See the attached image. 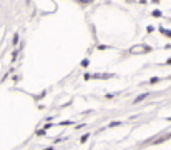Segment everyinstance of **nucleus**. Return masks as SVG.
<instances>
[{
	"instance_id": "nucleus-2",
	"label": "nucleus",
	"mask_w": 171,
	"mask_h": 150,
	"mask_svg": "<svg viewBox=\"0 0 171 150\" xmlns=\"http://www.w3.org/2000/svg\"><path fill=\"white\" fill-rule=\"evenodd\" d=\"M148 95H150V93H141V95H138V97L135 98V104H138V102H141V100H145Z\"/></svg>"
},
{
	"instance_id": "nucleus-5",
	"label": "nucleus",
	"mask_w": 171,
	"mask_h": 150,
	"mask_svg": "<svg viewBox=\"0 0 171 150\" xmlns=\"http://www.w3.org/2000/svg\"><path fill=\"white\" fill-rule=\"evenodd\" d=\"M158 80H160V78H156V77H153V78H151V80H150V82H151V83H156V82H158Z\"/></svg>"
},
{
	"instance_id": "nucleus-1",
	"label": "nucleus",
	"mask_w": 171,
	"mask_h": 150,
	"mask_svg": "<svg viewBox=\"0 0 171 150\" xmlns=\"http://www.w3.org/2000/svg\"><path fill=\"white\" fill-rule=\"evenodd\" d=\"M148 50H150V48H148L146 45H141V47H133V48H131V52H133V53H135V52H148Z\"/></svg>"
},
{
	"instance_id": "nucleus-7",
	"label": "nucleus",
	"mask_w": 171,
	"mask_h": 150,
	"mask_svg": "<svg viewBox=\"0 0 171 150\" xmlns=\"http://www.w3.org/2000/svg\"><path fill=\"white\" fill-rule=\"evenodd\" d=\"M45 150H53V147H48V149H45Z\"/></svg>"
},
{
	"instance_id": "nucleus-6",
	"label": "nucleus",
	"mask_w": 171,
	"mask_h": 150,
	"mask_svg": "<svg viewBox=\"0 0 171 150\" xmlns=\"http://www.w3.org/2000/svg\"><path fill=\"white\" fill-rule=\"evenodd\" d=\"M153 15H155V17H160V15H161V12H158V10H155V12H153Z\"/></svg>"
},
{
	"instance_id": "nucleus-3",
	"label": "nucleus",
	"mask_w": 171,
	"mask_h": 150,
	"mask_svg": "<svg viewBox=\"0 0 171 150\" xmlns=\"http://www.w3.org/2000/svg\"><path fill=\"white\" fill-rule=\"evenodd\" d=\"M88 137H90L88 134H87V135H83L82 139H80V142H82V144H83V142H87V140H88Z\"/></svg>"
},
{
	"instance_id": "nucleus-4",
	"label": "nucleus",
	"mask_w": 171,
	"mask_h": 150,
	"mask_svg": "<svg viewBox=\"0 0 171 150\" xmlns=\"http://www.w3.org/2000/svg\"><path fill=\"white\" fill-rule=\"evenodd\" d=\"M118 125H121V122H111L110 127H118Z\"/></svg>"
}]
</instances>
